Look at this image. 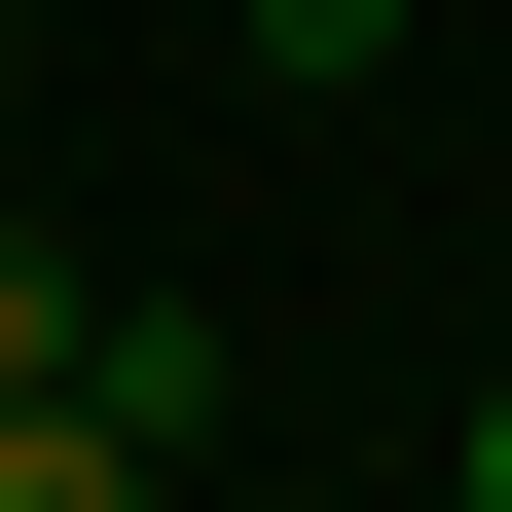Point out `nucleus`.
Wrapping results in <instances>:
<instances>
[{"instance_id":"nucleus-1","label":"nucleus","mask_w":512,"mask_h":512,"mask_svg":"<svg viewBox=\"0 0 512 512\" xmlns=\"http://www.w3.org/2000/svg\"><path fill=\"white\" fill-rule=\"evenodd\" d=\"M0 512H147V439H110L74 366H0Z\"/></svg>"},{"instance_id":"nucleus-4","label":"nucleus","mask_w":512,"mask_h":512,"mask_svg":"<svg viewBox=\"0 0 512 512\" xmlns=\"http://www.w3.org/2000/svg\"><path fill=\"white\" fill-rule=\"evenodd\" d=\"M439 512H512V403H476V476H439Z\"/></svg>"},{"instance_id":"nucleus-2","label":"nucleus","mask_w":512,"mask_h":512,"mask_svg":"<svg viewBox=\"0 0 512 512\" xmlns=\"http://www.w3.org/2000/svg\"><path fill=\"white\" fill-rule=\"evenodd\" d=\"M110 330V256H37V220H0V366H74Z\"/></svg>"},{"instance_id":"nucleus-3","label":"nucleus","mask_w":512,"mask_h":512,"mask_svg":"<svg viewBox=\"0 0 512 512\" xmlns=\"http://www.w3.org/2000/svg\"><path fill=\"white\" fill-rule=\"evenodd\" d=\"M256 74H403V0H256Z\"/></svg>"}]
</instances>
